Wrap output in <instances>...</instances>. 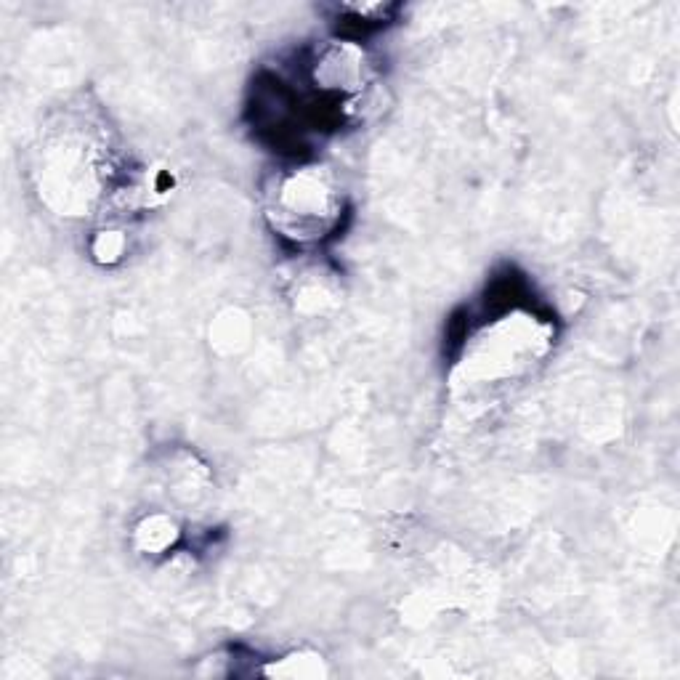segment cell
Returning a JSON list of instances; mask_svg holds the SVG:
<instances>
[{"mask_svg": "<svg viewBox=\"0 0 680 680\" xmlns=\"http://www.w3.org/2000/svg\"><path fill=\"white\" fill-rule=\"evenodd\" d=\"M178 540L176 524L168 516H149L141 521L136 529V542L144 553H163V550L173 548V542Z\"/></svg>", "mask_w": 680, "mask_h": 680, "instance_id": "obj_3", "label": "cell"}, {"mask_svg": "<svg viewBox=\"0 0 680 680\" xmlns=\"http://www.w3.org/2000/svg\"><path fill=\"white\" fill-rule=\"evenodd\" d=\"M548 343V325H542L540 319L526 317V314H513L481 333L473 356H468V362H471L468 370L481 380L508 378L518 370H526L537 356L545 354Z\"/></svg>", "mask_w": 680, "mask_h": 680, "instance_id": "obj_2", "label": "cell"}, {"mask_svg": "<svg viewBox=\"0 0 680 680\" xmlns=\"http://www.w3.org/2000/svg\"><path fill=\"white\" fill-rule=\"evenodd\" d=\"M120 250H123V240L117 237V232H104L99 242H96L93 253L104 255V258H115V255H120Z\"/></svg>", "mask_w": 680, "mask_h": 680, "instance_id": "obj_5", "label": "cell"}, {"mask_svg": "<svg viewBox=\"0 0 680 680\" xmlns=\"http://www.w3.org/2000/svg\"><path fill=\"white\" fill-rule=\"evenodd\" d=\"M340 189L319 168H301L279 178L271 194V216L279 232L295 240H319L335 226Z\"/></svg>", "mask_w": 680, "mask_h": 680, "instance_id": "obj_1", "label": "cell"}, {"mask_svg": "<svg viewBox=\"0 0 680 680\" xmlns=\"http://www.w3.org/2000/svg\"><path fill=\"white\" fill-rule=\"evenodd\" d=\"M293 667H271L269 675H285V678H322L327 673L325 662L317 654H293L285 657Z\"/></svg>", "mask_w": 680, "mask_h": 680, "instance_id": "obj_4", "label": "cell"}]
</instances>
